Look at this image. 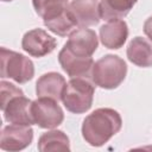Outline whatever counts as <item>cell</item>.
I'll return each instance as SVG.
<instances>
[{
  "mask_svg": "<svg viewBox=\"0 0 152 152\" xmlns=\"http://www.w3.org/2000/svg\"><path fill=\"white\" fill-rule=\"evenodd\" d=\"M68 11L77 27L95 26L102 19L99 0H72Z\"/></svg>",
  "mask_w": 152,
  "mask_h": 152,
  "instance_id": "cell-8",
  "label": "cell"
},
{
  "mask_svg": "<svg viewBox=\"0 0 152 152\" xmlns=\"http://www.w3.org/2000/svg\"><path fill=\"white\" fill-rule=\"evenodd\" d=\"M121 127L119 112L113 108H97L83 120L82 137L90 146L100 147L119 133Z\"/></svg>",
  "mask_w": 152,
  "mask_h": 152,
  "instance_id": "cell-1",
  "label": "cell"
},
{
  "mask_svg": "<svg viewBox=\"0 0 152 152\" xmlns=\"http://www.w3.org/2000/svg\"><path fill=\"white\" fill-rule=\"evenodd\" d=\"M58 62L70 78L83 77L90 80L91 69L94 65L93 57L77 56L72 53L66 46H63L58 53Z\"/></svg>",
  "mask_w": 152,
  "mask_h": 152,
  "instance_id": "cell-10",
  "label": "cell"
},
{
  "mask_svg": "<svg viewBox=\"0 0 152 152\" xmlns=\"http://www.w3.org/2000/svg\"><path fill=\"white\" fill-rule=\"evenodd\" d=\"M37 147L40 152L70 151V141L68 135L63 131L51 129L39 137Z\"/></svg>",
  "mask_w": 152,
  "mask_h": 152,
  "instance_id": "cell-15",
  "label": "cell"
},
{
  "mask_svg": "<svg viewBox=\"0 0 152 152\" xmlns=\"http://www.w3.org/2000/svg\"><path fill=\"white\" fill-rule=\"evenodd\" d=\"M144 32L147 36V38L152 42V15L148 17L144 23Z\"/></svg>",
  "mask_w": 152,
  "mask_h": 152,
  "instance_id": "cell-18",
  "label": "cell"
},
{
  "mask_svg": "<svg viewBox=\"0 0 152 152\" xmlns=\"http://www.w3.org/2000/svg\"><path fill=\"white\" fill-rule=\"evenodd\" d=\"M33 140L31 126L10 124L1 131L0 147L4 151H21L30 146Z\"/></svg>",
  "mask_w": 152,
  "mask_h": 152,
  "instance_id": "cell-7",
  "label": "cell"
},
{
  "mask_svg": "<svg viewBox=\"0 0 152 152\" xmlns=\"http://www.w3.org/2000/svg\"><path fill=\"white\" fill-rule=\"evenodd\" d=\"M127 58L137 66H152V42L147 38L134 37L127 46Z\"/></svg>",
  "mask_w": 152,
  "mask_h": 152,
  "instance_id": "cell-14",
  "label": "cell"
},
{
  "mask_svg": "<svg viewBox=\"0 0 152 152\" xmlns=\"http://www.w3.org/2000/svg\"><path fill=\"white\" fill-rule=\"evenodd\" d=\"M31 104L32 101L24 94L11 97L8 101L1 104V110L4 113L5 120L10 124L17 125H34L31 113Z\"/></svg>",
  "mask_w": 152,
  "mask_h": 152,
  "instance_id": "cell-9",
  "label": "cell"
},
{
  "mask_svg": "<svg viewBox=\"0 0 152 152\" xmlns=\"http://www.w3.org/2000/svg\"><path fill=\"white\" fill-rule=\"evenodd\" d=\"M128 37V26L122 19L107 21L100 27V40L107 49L118 50L124 46Z\"/></svg>",
  "mask_w": 152,
  "mask_h": 152,
  "instance_id": "cell-12",
  "label": "cell"
},
{
  "mask_svg": "<svg viewBox=\"0 0 152 152\" xmlns=\"http://www.w3.org/2000/svg\"><path fill=\"white\" fill-rule=\"evenodd\" d=\"M31 113L33 124L42 128L52 129L64 120V113L58 102L48 97H38L32 101Z\"/></svg>",
  "mask_w": 152,
  "mask_h": 152,
  "instance_id": "cell-5",
  "label": "cell"
},
{
  "mask_svg": "<svg viewBox=\"0 0 152 152\" xmlns=\"http://www.w3.org/2000/svg\"><path fill=\"white\" fill-rule=\"evenodd\" d=\"M44 25L48 27L49 31H51L52 33H55L59 37L69 36L77 27L75 21L71 18V15L69 14L68 10L57 17H53L49 20H44Z\"/></svg>",
  "mask_w": 152,
  "mask_h": 152,
  "instance_id": "cell-17",
  "label": "cell"
},
{
  "mask_svg": "<svg viewBox=\"0 0 152 152\" xmlns=\"http://www.w3.org/2000/svg\"><path fill=\"white\" fill-rule=\"evenodd\" d=\"M66 82L64 76L51 71L42 75L36 83V94L38 97H48L55 101L62 100Z\"/></svg>",
  "mask_w": 152,
  "mask_h": 152,
  "instance_id": "cell-13",
  "label": "cell"
},
{
  "mask_svg": "<svg viewBox=\"0 0 152 152\" xmlns=\"http://www.w3.org/2000/svg\"><path fill=\"white\" fill-rule=\"evenodd\" d=\"M57 46V40L43 28H33L26 32L21 39V48L32 57H44Z\"/></svg>",
  "mask_w": 152,
  "mask_h": 152,
  "instance_id": "cell-6",
  "label": "cell"
},
{
  "mask_svg": "<svg viewBox=\"0 0 152 152\" xmlns=\"http://www.w3.org/2000/svg\"><path fill=\"white\" fill-rule=\"evenodd\" d=\"M95 84L89 78H70L62 95V102L66 110L82 114L90 109L94 100Z\"/></svg>",
  "mask_w": 152,
  "mask_h": 152,
  "instance_id": "cell-3",
  "label": "cell"
},
{
  "mask_svg": "<svg viewBox=\"0 0 152 152\" xmlns=\"http://www.w3.org/2000/svg\"><path fill=\"white\" fill-rule=\"evenodd\" d=\"M4 2H7V1H12V0H2Z\"/></svg>",
  "mask_w": 152,
  "mask_h": 152,
  "instance_id": "cell-20",
  "label": "cell"
},
{
  "mask_svg": "<svg viewBox=\"0 0 152 152\" xmlns=\"http://www.w3.org/2000/svg\"><path fill=\"white\" fill-rule=\"evenodd\" d=\"M64 46L77 56L91 57L99 46V38L95 31L87 27H77L69 34Z\"/></svg>",
  "mask_w": 152,
  "mask_h": 152,
  "instance_id": "cell-11",
  "label": "cell"
},
{
  "mask_svg": "<svg viewBox=\"0 0 152 152\" xmlns=\"http://www.w3.org/2000/svg\"><path fill=\"white\" fill-rule=\"evenodd\" d=\"M138 0H100L101 18L106 21L125 18Z\"/></svg>",
  "mask_w": 152,
  "mask_h": 152,
  "instance_id": "cell-16",
  "label": "cell"
},
{
  "mask_svg": "<svg viewBox=\"0 0 152 152\" xmlns=\"http://www.w3.org/2000/svg\"><path fill=\"white\" fill-rule=\"evenodd\" d=\"M39 1H43V0H32V4H34V2H39Z\"/></svg>",
  "mask_w": 152,
  "mask_h": 152,
  "instance_id": "cell-19",
  "label": "cell"
},
{
  "mask_svg": "<svg viewBox=\"0 0 152 152\" xmlns=\"http://www.w3.org/2000/svg\"><path fill=\"white\" fill-rule=\"evenodd\" d=\"M127 75L126 62L116 55H106L94 62L90 80L103 89H115Z\"/></svg>",
  "mask_w": 152,
  "mask_h": 152,
  "instance_id": "cell-2",
  "label": "cell"
},
{
  "mask_svg": "<svg viewBox=\"0 0 152 152\" xmlns=\"http://www.w3.org/2000/svg\"><path fill=\"white\" fill-rule=\"evenodd\" d=\"M34 76L33 62L23 53L1 48V78H11L19 84L31 81Z\"/></svg>",
  "mask_w": 152,
  "mask_h": 152,
  "instance_id": "cell-4",
  "label": "cell"
}]
</instances>
